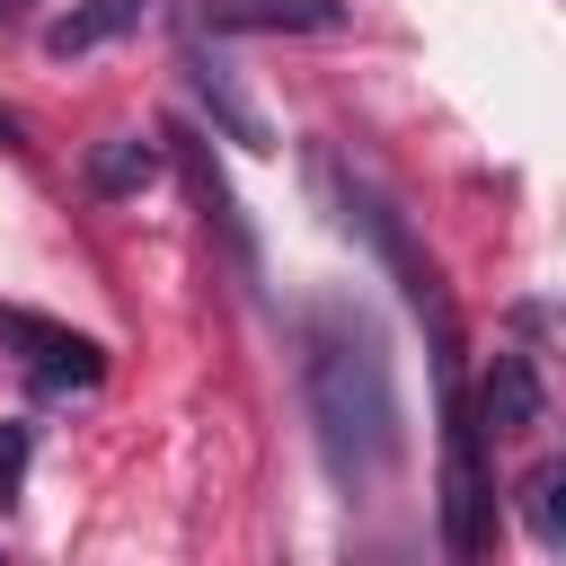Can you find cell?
<instances>
[{
  "label": "cell",
  "instance_id": "cell-3",
  "mask_svg": "<svg viewBox=\"0 0 566 566\" xmlns=\"http://www.w3.org/2000/svg\"><path fill=\"white\" fill-rule=\"evenodd\" d=\"M0 345H18V371L44 389V398H80L106 380V345L80 336V327H53V318H27V310H0Z\"/></svg>",
  "mask_w": 566,
  "mask_h": 566
},
{
  "label": "cell",
  "instance_id": "cell-4",
  "mask_svg": "<svg viewBox=\"0 0 566 566\" xmlns=\"http://www.w3.org/2000/svg\"><path fill=\"white\" fill-rule=\"evenodd\" d=\"M539 416H548L539 363H531L522 345H495V371H486V389H478V433L522 442V433H539Z\"/></svg>",
  "mask_w": 566,
  "mask_h": 566
},
{
  "label": "cell",
  "instance_id": "cell-9",
  "mask_svg": "<svg viewBox=\"0 0 566 566\" xmlns=\"http://www.w3.org/2000/svg\"><path fill=\"white\" fill-rule=\"evenodd\" d=\"M168 168V150H159V133H106L97 150H88V195H106V203H124V195H142L150 177Z\"/></svg>",
  "mask_w": 566,
  "mask_h": 566
},
{
  "label": "cell",
  "instance_id": "cell-10",
  "mask_svg": "<svg viewBox=\"0 0 566 566\" xmlns=\"http://www.w3.org/2000/svg\"><path fill=\"white\" fill-rule=\"evenodd\" d=\"M522 522H531L539 548H566V460H539L522 478Z\"/></svg>",
  "mask_w": 566,
  "mask_h": 566
},
{
  "label": "cell",
  "instance_id": "cell-11",
  "mask_svg": "<svg viewBox=\"0 0 566 566\" xmlns=\"http://www.w3.org/2000/svg\"><path fill=\"white\" fill-rule=\"evenodd\" d=\"M18 486H27V424L0 416V504H18Z\"/></svg>",
  "mask_w": 566,
  "mask_h": 566
},
{
  "label": "cell",
  "instance_id": "cell-1",
  "mask_svg": "<svg viewBox=\"0 0 566 566\" xmlns=\"http://www.w3.org/2000/svg\"><path fill=\"white\" fill-rule=\"evenodd\" d=\"M301 407L318 433V460L336 486H380L407 451L398 433V380H389V345L363 310L318 301L301 318Z\"/></svg>",
  "mask_w": 566,
  "mask_h": 566
},
{
  "label": "cell",
  "instance_id": "cell-5",
  "mask_svg": "<svg viewBox=\"0 0 566 566\" xmlns=\"http://www.w3.org/2000/svg\"><path fill=\"white\" fill-rule=\"evenodd\" d=\"M345 18V0H203L212 35H336Z\"/></svg>",
  "mask_w": 566,
  "mask_h": 566
},
{
  "label": "cell",
  "instance_id": "cell-7",
  "mask_svg": "<svg viewBox=\"0 0 566 566\" xmlns=\"http://www.w3.org/2000/svg\"><path fill=\"white\" fill-rule=\"evenodd\" d=\"M177 142V168H186V195L203 203V221L230 239V256H239V274H256V239H248V221H239V203H230V186H221V168H212V142L203 133H168Z\"/></svg>",
  "mask_w": 566,
  "mask_h": 566
},
{
  "label": "cell",
  "instance_id": "cell-8",
  "mask_svg": "<svg viewBox=\"0 0 566 566\" xmlns=\"http://www.w3.org/2000/svg\"><path fill=\"white\" fill-rule=\"evenodd\" d=\"M150 9H159V0H71V9L44 27V53H53V62H80V53H97V44L133 35Z\"/></svg>",
  "mask_w": 566,
  "mask_h": 566
},
{
  "label": "cell",
  "instance_id": "cell-6",
  "mask_svg": "<svg viewBox=\"0 0 566 566\" xmlns=\"http://www.w3.org/2000/svg\"><path fill=\"white\" fill-rule=\"evenodd\" d=\"M186 97H195V106H203V115H212V124H221V133H230L239 150H274V133H265V115L248 106V88H239V71H230V62L212 53V44H195V53H186Z\"/></svg>",
  "mask_w": 566,
  "mask_h": 566
},
{
  "label": "cell",
  "instance_id": "cell-12",
  "mask_svg": "<svg viewBox=\"0 0 566 566\" xmlns=\"http://www.w3.org/2000/svg\"><path fill=\"white\" fill-rule=\"evenodd\" d=\"M0 150H27V124H18V106H0Z\"/></svg>",
  "mask_w": 566,
  "mask_h": 566
},
{
  "label": "cell",
  "instance_id": "cell-2",
  "mask_svg": "<svg viewBox=\"0 0 566 566\" xmlns=\"http://www.w3.org/2000/svg\"><path fill=\"white\" fill-rule=\"evenodd\" d=\"M486 504H495V486H486V433H478V416L460 398V371H442V548L451 557L486 548Z\"/></svg>",
  "mask_w": 566,
  "mask_h": 566
},
{
  "label": "cell",
  "instance_id": "cell-13",
  "mask_svg": "<svg viewBox=\"0 0 566 566\" xmlns=\"http://www.w3.org/2000/svg\"><path fill=\"white\" fill-rule=\"evenodd\" d=\"M27 9H35V0H0V27H18V18H27Z\"/></svg>",
  "mask_w": 566,
  "mask_h": 566
}]
</instances>
